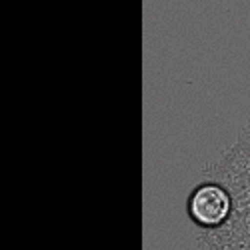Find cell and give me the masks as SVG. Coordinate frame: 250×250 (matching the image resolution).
<instances>
[{
    "instance_id": "cell-1",
    "label": "cell",
    "mask_w": 250,
    "mask_h": 250,
    "mask_svg": "<svg viewBox=\"0 0 250 250\" xmlns=\"http://www.w3.org/2000/svg\"><path fill=\"white\" fill-rule=\"evenodd\" d=\"M234 210L236 202L232 194L220 182L214 180H206L194 186V190L186 200L188 218L204 232H212L226 226L234 216Z\"/></svg>"
},
{
    "instance_id": "cell-2",
    "label": "cell",
    "mask_w": 250,
    "mask_h": 250,
    "mask_svg": "<svg viewBox=\"0 0 250 250\" xmlns=\"http://www.w3.org/2000/svg\"><path fill=\"white\" fill-rule=\"evenodd\" d=\"M248 130H250V128H248Z\"/></svg>"
}]
</instances>
